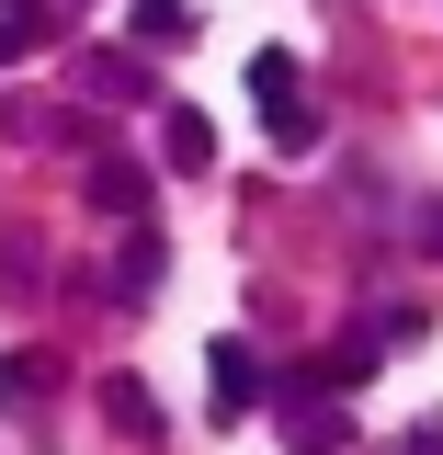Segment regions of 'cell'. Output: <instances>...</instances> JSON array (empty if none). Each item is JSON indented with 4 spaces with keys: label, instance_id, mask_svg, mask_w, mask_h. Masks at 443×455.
Wrapping results in <instances>:
<instances>
[{
    "label": "cell",
    "instance_id": "1",
    "mask_svg": "<svg viewBox=\"0 0 443 455\" xmlns=\"http://www.w3.org/2000/svg\"><path fill=\"white\" fill-rule=\"evenodd\" d=\"M250 103L273 114V148H319V114H307V80H296V57H284V46L250 57Z\"/></svg>",
    "mask_w": 443,
    "mask_h": 455
},
{
    "label": "cell",
    "instance_id": "2",
    "mask_svg": "<svg viewBox=\"0 0 443 455\" xmlns=\"http://www.w3.org/2000/svg\"><path fill=\"white\" fill-rule=\"evenodd\" d=\"M160 160L182 171V182H194V171H217V125H205L194 103H170V114H160Z\"/></svg>",
    "mask_w": 443,
    "mask_h": 455
},
{
    "label": "cell",
    "instance_id": "3",
    "mask_svg": "<svg viewBox=\"0 0 443 455\" xmlns=\"http://www.w3.org/2000/svg\"><path fill=\"white\" fill-rule=\"evenodd\" d=\"M205 376H217V421H239V410L262 398V364H250V341H217V353H205Z\"/></svg>",
    "mask_w": 443,
    "mask_h": 455
},
{
    "label": "cell",
    "instance_id": "4",
    "mask_svg": "<svg viewBox=\"0 0 443 455\" xmlns=\"http://www.w3.org/2000/svg\"><path fill=\"white\" fill-rule=\"evenodd\" d=\"M46 35H57V12H46V0H0V68H23Z\"/></svg>",
    "mask_w": 443,
    "mask_h": 455
},
{
    "label": "cell",
    "instance_id": "5",
    "mask_svg": "<svg viewBox=\"0 0 443 455\" xmlns=\"http://www.w3.org/2000/svg\"><path fill=\"white\" fill-rule=\"evenodd\" d=\"M91 205L103 217H148V171L137 160H91Z\"/></svg>",
    "mask_w": 443,
    "mask_h": 455
},
{
    "label": "cell",
    "instance_id": "6",
    "mask_svg": "<svg viewBox=\"0 0 443 455\" xmlns=\"http://www.w3.org/2000/svg\"><path fill=\"white\" fill-rule=\"evenodd\" d=\"M103 410H114V433H137V444H160V398L137 387V376H103Z\"/></svg>",
    "mask_w": 443,
    "mask_h": 455
},
{
    "label": "cell",
    "instance_id": "7",
    "mask_svg": "<svg viewBox=\"0 0 443 455\" xmlns=\"http://www.w3.org/2000/svg\"><path fill=\"white\" fill-rule=\"evenodd\" d=\"M125 23H137L148 46H182V35H194V0H125Z\"/></svg>",
    "mask_w": 443,
    "mask_h": 455
},
{
    "label": "cell",
    "instance_id": "8",
    "mask_svg": "<svg viewBox=\"0 0 443 455\" xmlns=\"http://www.w3.org/2000/svg\"><path fill=\"white\" fill-rule=\"evenodd\" d=\"M80 80H91V103H137V92H148V68H137V57H91Z\"/></svg>",
    "mask_w": 443,
    "mask_h": 455
},
{
    "label": "cell",
    "instance_id": "9",
    "mask_svg": "<svg viewBox=\"0 0 443 455\" xmlns=\"http://www.w3.org/2000/svg\"><path fill=\"white\" fill-rule=\"evenodd\" d=\"M114 284H125V296H148V284H160V239H148V228L125 239V262H114Z\"/></svg>",
    "mask_w": 443,
    "mask_h": 455
},
{
    "label": "cell",
    "instance_id": "10",
    "mask_svg": "<svg viewBox=\"0 0 443 455\" xmlns=\"http://www.w3.org/2000/svg\"><path fill=\"white\" fill-rule=\"evenodd\" d=\"M35 387V364H23V353H0V398H23Z\"/></svg>",
    "mask_w": 443,
    "mask_h": 455
}]
</instances>
